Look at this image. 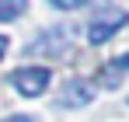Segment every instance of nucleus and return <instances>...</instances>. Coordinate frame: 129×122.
<instances>
[{
  "label": "nucleus",
  "instance_id": "7",
  "mask_svg": "<svg viewBox=\"0 0 129 122\" xmlns=\"http://www.w3.org/2000/svg\"><path fill=\"white\" fill-rule=\"evenodd\" d=\"M0 122H39V119H31V115H11V119H0Z\"/></svg>",
  "mask_w": 129,
  "mask_h": 122
},
{
  "label": "nucleus",
  "instance_id": "6",
  "mask_svg": "<svg viewBox=\"0 0 129 122\" xmlns=\"http://www.w3.org/2000/svg\"><path fill=\"white\" fill-rule=\"evenodd\" d=\"M52 7H59V11H77V7H84L87 0H49Z\"/></svg>",
  "mask_w": 129,
  "mask_h": 122
},
{
  "label": "nucleus",
  "instance_id": "4",
  "mask_svg": "<svg viewBox=\"0 0 129 122\" xmlns=\"http://www.w3.org/2000/svg\"><path fill=\"white\" fill-rule=\"evenodd\" d=\"M126 70H129V52H126V56H119V59H112L105 70H101V84H105V87H115V84L122 80Z\"/></svg>",
  "mask_w": 129,
  "mask_h": 122
},
{
  "label": "nucleus",
  "instance_id": "5",
  "mask_svg": "<svg viewBox=\"0 0 129 122\" xmlns=\"http://www.w3.org/2000/svg\"><path fill=\"white\" fill-rule=\"evenodd\" d=\"M28 7V0H0V21H18Z\"/></svg>",
  "mask_w": 129,
  "mask_h": 122
},
{
  "label": "nucleus",
  "instance_id": "1",
  "mask_svg": "<svg viewBox=\"0 0 129 122\" xmlns=\"http://www.w3.org/2000/svg\"><path fill=\"white\" fill-rule=\"evenodd\" d=\"M49 80H52V70H49V66H18V70L11 73V84L18 87V94H24V98L45 94Z\"/></svg>",
  "mask_w": 129,
  "mask_h": 122
},
{
  "label": "nucleus",
  "instance_id": "2",
  "mask_svg": "<svg viewBox=\"0 0 129 122\" xmlns=\"http://www.w3.org/2000/svg\"><path fill=\"white\" fill-rule=\"evenodd\" d=\"M126 24H129V11H98L94 18L87 21V39L94 42V45H105Z\"/></svg>",
  "mask_w": 129,
  "mask_h": 122
},
{
  "label": "nucleus",
  "instance_id": "8",
  "mask_svg": "<svg viewBox=\"0 0 129 122\" xmlns=\"http://www.w3.org/2000/svg\"><path fill=\"white\" fill-rule=\"evenodd\" d=\"M4 52H7V39L0 35V59H4Z\"/></svg>",
  "mask_w": 129,
  "mask_h": 122
},
{
  "label": "nucleus",
  "instance_id": "3",
  "mask_svg": "<svg viewBox=\"0 0 129 122\" xmlns=\"http://www.w3.org/2000/svg\"><path fill=\"white\" fill-rule=\"evenodd\" d=\"M91 98H94V94H91V84L77 77V80H70V84L63 87V94H59V105H63V108H84Z\"/></svg>",
  "mask_w": 129,
  "mask_h": 122
}]
</instances>
